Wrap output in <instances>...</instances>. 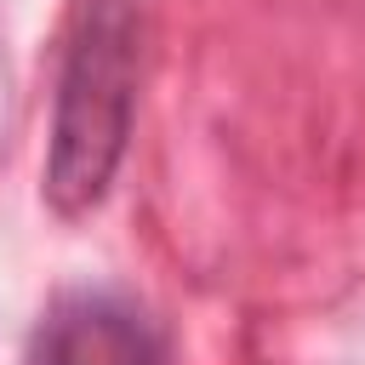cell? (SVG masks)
I'll list each match as a JSON object with an SVG mask.
<instances>
[{
	"mask_svg": "<svg viewBox=\"0 0 365 365\" xmlns=\"http://www.w3.org/2000/svg\"><path fill=\"white\" fill-rule=\"evenodd\" d=\"M137 103V11L131 0H86L80 29L57 80V120H51V165L46 188L63 211H86L103 200Z\"/></svg>",
	"mask_w": 365,
	"mask_h": 365,
	"instance_id": "cell-1",
	"label": "cell"
},
{
	"mask_svg": "<svg viewBox=\"0 0 365 365\" xmlns=\"http://www.w3.org/2000/svg\"><path fill=\"white\" fill-rule=\"evenodd\" d=\"M23 365H165V336L125 291H63Z\"/></svg>",
	"mask_w": 365,
	"mask_h": 365,
	"instance_id": "cell-2",
	"label": "cell"
}]
</instances>
